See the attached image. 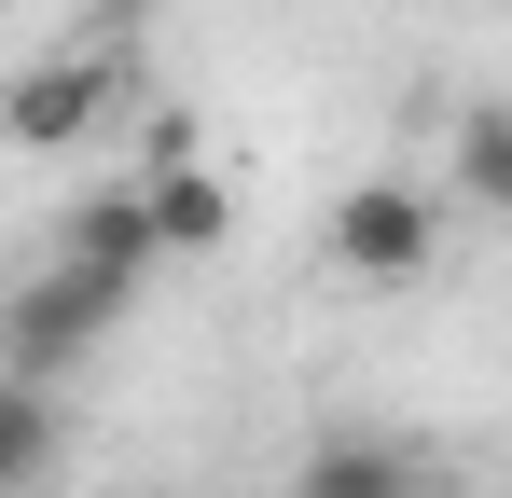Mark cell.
Listing matches in <instances>:
<instances>
[{"mask_svg": "<svg viewBox=\"0 0 512 498\" xmlns=\"http://www.w3.org/2000/svg\"><path fill=\"white\" fill-rule=\"evenodd\" d=\"M457 208L471 222L512 208V111H457Z\"/></svg>", "mask_w": 512, "mask_h": 498, "instance_id": "obj_7", "label": "cell"}, {"mask_svg": "<svg viewBox=\"0 0 512 498\" xmlns=\"http://www.w3.org/2000/svg\"><path fill=\"white\" fill-rule=\"evenodd\" d=\"M56 457V388H28V374H0V485H28Z\"/></svg>", "mask_w": 512, "mask_h": 498, "instance_id": "obj_8", "label": "cell"}, {"mask_svg": "<svg viewBox=\"0 0 512 498\" xmlns=\"http://www.w3.org/2000/svg\"><path fill=\"white\" fill-rule=\"evenodd\" d=\"M125 305H139V291H111L97 263H42V277H28V291L0 305V374H28V388H56V374L84 360L97 332L125 319Z\"/></svg>", "mask_w": 512, "mask_h": 498, "instance_id": "obj_3", "label": "cell"}, {"mask_svg": "<svg viewBox=\"0 0 512 498\" xmlns=\"http://www.w3.org/2000/svg\"><path fill=\"white\" fill-rule=\"evenodd\" d=\"M291 498H416V457L402 443H319Z\"/></svg>", "mask_w": 512, "mask_h": 498, "instance_id": "obj_6", "label": "cell"}, {"mask_svg": "<svg viewBox=\"0 0 512 498\" xmlns=\"http://www.w3.org/2000/svg\"><path fill=\"white\" fill-rule=\"evenodd\" d=\"M56 263H97L111 291H139L167 249H153V222H139V180H111V194H84L70 222H56Z\"/></svg>", "mask_w": 512, "mask_h": 498, "instance_id": "obj_5", "label": "cell"}, {"mask_svg": "<svg viewBox=\"0 0 512 498\" xmlns=\"http://www.w3.org/2000/svg\"><path fill=\"white\" fill-rule=\"evenodd\" d=\"M139 222H153L167 263H208V249L236 236V180H222V166H194V153H167L153 180H139Z\"/></svg>", "mask_w": 512, "mask_h": 498, "instance_id": "obj_4", "label": "cell"}, {"mask_svg": "<svg viewBox=\"0 0 512 498\" xmlns=\"http://www.w3.org/2000/svg\"><path fill=\"white\" fill-rule=\"evenodd\" d=\"M319 263H333L346 291H402V277H429L443 263V194L429 180H346L333 194V222H319Z\"/></svg>", "mask_w": 512, "mask_h": 498, "instance_id": "obj_1", "label": "cell"}, {"mask_svg": "<svg viewBox=\"0 0 512 498\" xmlns=\"http://www.w3.org/2000/svg\"><path fill=\"white\" fill-rule=\"evenodd\" d=\"M125 125V56L111 42H56L0 83V153H84Z\"/></svg>", "mask_w": 512, "mask_h": 498, "instance_id": "obj_2", "label": "cell"}]
</instances>
